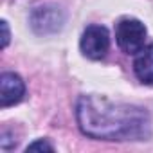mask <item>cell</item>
I'll return each mask as SVG.
<instances>
[{
    "instance_id": "obj_1",
    "label": "cell",
    "mask_w": 153,
    "mask_h": 153,
    "mask_svg": "<svg viewBox=\"0 0 153 153\" xmlns=\"http://www.w3.org/2000/svg\"><path fill=\"white\" fill-rule=\"evenodd\" d=\"M76 119L85 135L101 140H142L151 133V121L144 108L114 103L103 96H81Z\"/></svg>"
},
{
    "instance_id": "obj_2",
    "label": "cell",
    "mask_w": 153,
    "mask_h": 153,
    "mask_svg": "<svg viewBox=\"0 0 153 153\" xmlns=\"http://www.w3.org/2000/svg\"><path fill=\"white\" fill-rule=\"evenodd\" d=\"M115 40L123 52L137 54L144 47L146 27L137 18H123L115 25Z\"/></svg>"
},
{
    "instance_id": "obj_3",
    "label": "cell",
    "mask_w": 153,
    "mask_h": 153,
    "mask_svg": "<svg viewBox=\"0 0 153 153\" xmlns=\"http://www.w3.org/2000/svg\"><path fill=\"white\" fill-rule=\"evenodd\" d=\"M81 52L83 56H87L88 59H103L110 49V36L106 27L103 25H88L83 31L81 42H79Z\"/></svg>"
},
{
    "instance_id": "obj_4",
    "label": "cell",
    "mask_w": 153,
    "mask_h": 153,
    "mask_svg": "<svg viewBox=\"0 0 153 153\" xmlns=\"http://www.w3.org/2000/svg\"><path fill=\"white\" fill-rule=\"evenodd\" d=\"M29 22L36 34H52L63 27L65 15L56 6H40L33 9Z\"/></svg>"
},
{
    "instance_id": "obj_5",
    "label": "cell",
    "mask_w": 153,
    "mask_h": 153,
    "mask_svg": "<svg viewBox=\"0 0 153 153\" xmlns=\"http://www.w3.org/2000/svg\"><path fill=\"white\" fill-rule=\"evenodd\" d=\"M24 94H25V85L18 74L4 72L0 76V105L4 108L20 103Z\"/></svg>"
},
{
    "instance_id": "obj_6",
    "label": "cell",
    "mask_w": 153,
    "mask_h": 153,
    "mask_svg": "<svg viewBox=\"0 0 153 153\" xmlns=\"http://www.w3.org/2000/svg\"><path fill=\"white\" fill-rule=\"evenodd\" d=\"M133 72L144 85H153V45L142 47L133 61Z\"/></svg>"
},
{
    "instance_id": "obj_7",
    "label": "cell",
    "mask_w": 153,
    "mask_h": 153,
    "mask_svg": "<svg viewBox=\"0 0 153 153\" xmlns=\"http://www.w3.org/2000/svg\"><path fill=\"white\" fill-rule=\"evenodd\" d=\"M52 149L54 148L49 142H45V140H36V142L27 146V151H52Z\"/></svg>"
},
{
    "instance_id": "obj_8",
    "label": "cell",
    "mask_w": 153,
    "mask_h": 153,
    "mask_svg": "<svg viewBox=\"0 0 153 153\" xmlns=\"http://www.w3.org/2000/svg\"><path fill=\"white\" fill-rule=\"evenodd\" d=\"M0 27H2V49H6L7 43H9V27H7V22L2 20V22H0Z\"/></svg>"
}]
</instances>
